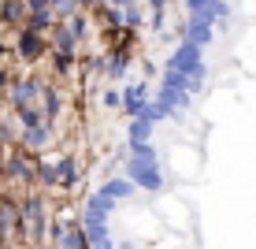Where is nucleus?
<instances>
[{"mask_svg":"<svg viewBox=\"0 0 256 249\" xmlns=\"http://www.w3.org/2000/svg\"><path fill=\"white\" fill-rule=\"evenodd\" d=\"M167 67L182 71V75H186V78H193L197 86H204V56H200V49H197V45H190V41H182V45L171 52Z\"/></svg>","mask_w":256,"mask_h":249,"instance_id":"nucleus-2","label":"nucleus"},{"mask_svg":"<svg viewBox=\"0 0 256 249\" xmlns=\"http://www.w3.org/2000/svg\"><path fill=\"white\" fill-rule=\"evenodd\" d=\"M93 4H96V0H78V8H86V12H90Z\"/></svg>","mask_w":256,"mask_h":249,"instance_id":"nucleus-28","label":"nucleus"},{"mask_svg":"<svg viewBox=\"0 0 256 249\" xmlns=\"http://www.w3.org/2000/svg\"><path fill=\"white\" fill-rule=\"evenodd\" d=\"M67 26H70V34L82 41V38H86V26H90V19H86V12H78V15H70V19H67Z\"/></svg>","mask_w":256,"mask_h":249,"instance_id":"nucleus-22","label":"nucleus"},{"mask_svg":"<svg viewBox=\"0 0 256 249\" xmlns=\"http://www.w3.org/2000/svg\"><path fill=\"white\" fill-rule=\"evenodd\" d=\"M186 12H190V19L223 23L230 15V8H226V0H186Z\"/></svg>","mask_w":256,"mask_h":249,"instance_id":"nucleus-7","label":"nucleus"},{"mask_svg":"<svg viewBox=\"0 0 256 249\" xmlns=\"http://www.w3.org/2000/svg\"><path fill=\"white\" fill-rule=\"evenodd\" d=\"M8 93H12V108H38L41 104V82L38 78H15L12 86H8Z\"/></svg>","mask_w":256,"mask_h":249,"instance_id":"nucleus-5","label":"nucleus"},{"mask_svg":"<svg viewBox=\"0 0 256 249\" xmlns=\"http://www.w3.org/2000/svg\"><path fill=\"white\" fill-rule=\"evenodd\" d=\"M126 171H130L126 179H134L138 190H148V193H160L164 190V171H160V160H156V149L152 145L130 149Z\"/></svg>","mask_w":256,"mask_h":249,"instance_id":"nucleus-1","label":"nucleus"},{"mask_svg":"<svg viewBox=\"0 0 256 249\" xmlns=\"http://www.w3.org/2000/svg\"><path fill=\"white\" fill-rule=\"evenodd\" d=\"M12 82H15V78L8 75V67H0V90H8V86H12Z\"/></svg>","mask_w":256,"mask_h":249,"instance_id":"nucleus-26","label":"nucleus"},{"mask_svg":"<svg viewBox=\"0 0 256 249\" xmlns=\"http://www.w3.org/2000/svg\"><path fill=\"white\" fill-rule=\"evenodd\" d=\"M104 4H108V8H134L138 0H104Z\"/></svg>","mask_w":256,"mask_h":249,"instance_id":"nucleus-27","label":"nucleus"},{"mask_svg":"<svg viewBox=\"0 0 256 249\" xmlns=\"http://www.w3.org/2000/svg\"><path fill=\"white\" fill-rule=\"evenodd\" d=\"M145 104H148L145 82H134V86H126V90H122V112H126L130 119H138V115L145 112Z\"/></svg>","mask_w":256,"mask_h":249,"instance_id":"nucleus-12","label":"nucleus"},{"mask_svg":"<svg viewBox=\"0 0 256 249\" xmlns=\"http://www.w3.org/2000/svg\"><path fill=\"white\" fill-rule=\"evenodd\" d=\"M122 15H126V26H130V30H138V26L145 23V12H141L138 4H134V8H122Z\"/></svg>","mask_w":256,"mask_h":249,"instance_id":"nucleus-24","label":"nucleus"},{"mask_svg":"<svg viewBox=\"0 0 256 249\" xmlns=\"http://www.w3.org/2000/svg\"><path fill=\"white\" fill-rule=\"evenodd\" d=\"M56 171H60V186H64V190H70V186L78 182V164L70 156H60L56 160Z\"/></svg>","mask_w":256,"mask_h":249,"instance_id":"nucleus-18","label":"nucleus"},{"mask_svg":"<svg viewBox=\"0 0 256 249\" xmlns=\"http://www.w3.org/2000/svg\"><path fill=\"white\" fill-rule=\"evenodd\" d=\"M0 249H15V245H12V242H4V245H0Z\"/></svg>","mask_w":256,"mask_h":249,"instance_id":"nucleus-29","label":"nucleus"},{"mask_svg":"<svg viewBox=\"0 0 256 249\" xmlns=\"http://www.w3.org/2000/svg\"><path fill=\"white\" fill-rule=\"evenodd\" d=\"M48 45H52V52H67V56H74L78 38L70 34V26H67V23H56V26H52V38H48Z\"/></svg>","mask_w":256,"mask_h":249,"instance_id":"nucleus-15","label":"nucleus"},{"mask_svg":"<svg viewBox=\"0 0 256 249\" xmlns=\"http://www.w3.org/2000/svg\"><path fill=\"white\" fill-rule=\"evenodd\" d=\"M96 193H104V197H108L112 204H119V201H130V197H134L138 186H134V179H108Z\"/></svg>","mask_w":256,"mask_h":249,"instance_id":"nucleus-14","label":"nucleus"},{"mask_svg":"<svg viewBox=\"0 0 256 249\" xmlns=\"http://www.w3.org/2000/svg\"><path fill=\"white\" fill-rule=\"evenodd\" d=\"M212 38H216V23H204V19H186V41L197 49L212 45Z\"/></svg>","mask_w":256,"mask_h":249,"instance_id":"nucleus-13","label":"nucleus"},{"mask_svg":"<svg viewBox=\"0 0 256 249\" xmlns=\"http://www.w3.org/2000/svg\"><path fill=\"white\" fill-rule=\"evenodd\" d=\"M22 227H26V234H30L34 242H41L45 230H48V223H45V201H41L38 193H30V197L22 201Z\"/></svg>","mask_w":256,"mask_h":249,"instance_id":"nucleus-4","label":"nucleus"},{"mask_svg":"<svg viewBox=\"0 0 256 249\" xmlns=\"http://www.w3.org/2000/svg\"><path fill=\"white\" fill-rule=\"evenodd\" d=\"M100 101H104V108H122V90H116V86H108Z\"/></svg>","mask_w":256,"mask_h":249,"instance_id":"nucleus-23","label":"nucleus"},{"mask_svg":"<svg viewBox=\"0 0 256 249\" xmlns=\"http://www.w3.org/2000/svg\"><path fill=\"white\" fill-rule=\"evenodd\" d=\"M38 182L56 190L60 186V171H56V160H38Z\"/></svg>","mask_w":256,"mask_h":249,"instance_id":"nucleus-19","label":"nucleus"},{"mask_svg":"<svg viewBox=\"0 0 256 249\" xmlns=\"http://www.w3.org/2000/svg\"><path fill=\"white\" fill-rule=\"evenodd\" d=\"M26 234L22 227V204H15L12 197H0V238Z\"/></svg>","mask_w":256,"mask_h":249,"instance_id":"nucleus-8","label":"nucleus"},{"mask_svg":"<svg viewBox=\"0 0 256 249\" xmlns=\"http://www.w3.org/2000/svg\"><path fill=\"white\" fill-rule=\"evenodd\" d=\"M0 19L8 26H15V30H22L26 26V0H4L0 4Z\"/></svg>","mask_w":256,"mask_h":249,"instance_id":"nucleus-17","label":"nucleus"},{"mask_svg":"<svg viewBox=\"0 0 256 249\" xmlns=\"http://www.w3.org/2000/svg\"><path fill=\"white\" fill-rule=\"evenodd\" d=\"M152 130H156V123L148 119V115H138V119H130V130H126V149L152 145Z\"/></svg>","mask_w":256,"mask_h":249,"instance_id":"nucleus-11","label":"nucleus"},{"mask_svg":"<svg viewBox=\"0 0 256 249\" xmlns=\"http://www.w3.org/2000/svg\"><path fill=\"white\" fill-rule=\"evenodd\" d=\"M126 64H130V45L122 41L116 52H108V56L100 60V71L112 78V82H119V78H126Z\"/></svg>","mask_w":256,"mask_h":249,"instance_id":"nucleus-10","label":"nucleus"},{"mask_svg":"<svg viewBox=\"0 0 256 249\" xmlns=\"http://www.w3.org/2000/svg\"><path fill=\"white\" fill-rule=\"evenodd\" d=\"M0 171H4L8 179H22L26 186H34V182H38V167H34L22 153H12V156L4 160V164H0Z\"/></svg>","mask_w":256,"mask_h":249,"instance_id":"nucleus-9","label":"nucleus"},{"mask_svg":"<svg viewBox=\"0 0 256 249\" xmlns=\"http://www.w3.org/2000/svg\"><path fill=\"white\" fill-rule=\"evenodd\" d=\"M52 45L45 41V34L41 30H30V26H22L19 34H15V52H19L22 60H41Z\"/></svg>","mask_w":256,"mask_h":249,"instance_id":"nucleus-6","label":"nucleus"},{"mask_svg":"<svg viewBox=\"0 0 256 249\" xmlns=\"http://www.w3.org/2000/svg\"><path fill=\"white\" fill-rule=\"evenodd\" d=\"M60 112H64V93L56 86H41V115H45V123H52Z\"/></svg>","mask_w":256,"mask_h":249,"instance_id":"nucleus-16","label":"nucleus"},{"mask_svg":"<svg viewBox=\"0 0 256 249\" xmlns=\"http://www.w3.org/2000/svg\"><path fill=\"white\" fill-rule=\"evenodd\" d=\"M70 64H74V56H67V52H52V71H56V75H70Z\"/></svg>","mask_w":256,"mask_h":249,"instance_id":"nucleus-21","label":"nucleus"},{"mask_svg":"<svg viewBox=\"0 0 256 249\" xmlns=\"http://www.w3.org/2000/svg\"><path fill=\"white\" fill-rule=\"evenodd\" d=\"M82 230L86 238H90L93 249H116V242H112V230H108V216L96 208H82Z\"/></svg>","mask_w":256,"mask_h":249,"instance_id":"nucleus-3","label":"nucleus"},{"mask_svg":"<svg viewBox=\"0 0 256 249\" xmlns=\"http://www.w3.org/2000/svg\"><path fill=\"white\" fill-rule=\"evenodd\" d=\"M52 12H56V23H67L70 15H78V0H48Z\"/></svg>","mask_w":256,"mask_h":249,"instance_id":"nucleus-20","label":"nucleus"},{"mask_svg":"<svg viewBox=\"0 0 256 249\" xmlns=\"http://www.w3.org/2000/svg\"><path fill=\"white\" fill-rule=\"evenodd\" d=\"M4 141H15V127L8 119H0V145H4Z\"/></svg>","mask_w":256,"mask_h":249,"instance_id":"nucleus-25","label":"nucleus"}]
</instances>
